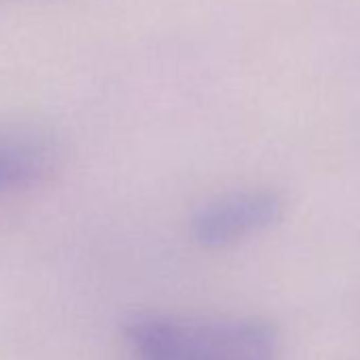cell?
<instances>
[{
    "label": "cell",
    "instance_id": "cell-1",
    "mask_svg": "<svg viewBox=\"0 0 360 360\" xmlns=\"http://www.w3.org/2000/svg\"><path fill=\"white\" fill-rule=\"evenodd\" d=\"M138 360H276V330L261 320L140 318L125 328Z\"/></svg>",
    "mask_w": 360,
    "mask_h": 360
},
{
    "label": "cell",
    "instance_id": "cell-2",
    "mask_svg": "<svg viewBox=\"0 0 360 360\" xmlns=\"http://www.w3.org/2000/svg\"><path fill=\"white\" fill-rule=\"evenodd\" d=\"M284 210L276 191L255 189L227 195L200 210L193 221V236L202 246L219 248L271 227Z\"/></svg>",
    "mask_w": 360,
    "mask_h": 360
},
{
    "label": "cell",
    "instance_id": "cell-3",
    "mask_svg": "<svg viewBox=\"0 0 360 360\" xmlns=\"http://www.w3.org/2000/svg\"><path fill=\"white\" fill-rule=\"evenodd\" d=\"M39 157L24 148L0 146V191L22 187L39 174Z\"/></svg>",
    "mask_w": 360,
    "mask_h": 360
}]
</instances>
